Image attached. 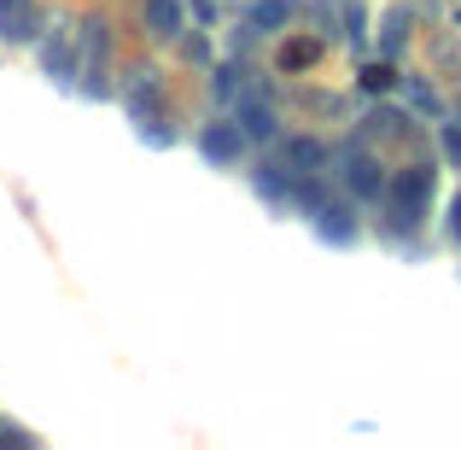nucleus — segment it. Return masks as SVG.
<instances>
[{
    "instance_id": "nucleus-3",
    "label": "nucleus",
    "mask_w": 461,
    "mask_h": 450,
    "mask_svg": "<svg viewBox=\"0 0 461 450\" xmlns=\"http://www.w3.org/2000/svg\"><path fill=\"white\" fill-rule=\"evenodd\" d=\"M345 188H350V199H385V170H380V158L374 152H362V147H350L345 152Z\"/></svg>"
},
{
    "instance_id": "nucleus-1",
    "label": "nucleus",
    "mask_w": 461,
    "mask_h": 450,
    "mask_svg": "<svg viewBox=\"0 0 461 450\" xmlns=\"http://www.w3.org/2000/svg\"><path fill=\"white\" fill-rule=\"evenodd\" d=\"M432 193H438V170L432 164H409V170H397V176H385V199H392V216L403 228L427 223Z\"/></svg>"
},
{
    "instance_id": "nucleus-2",
    "label": "nucleus",
    "mask_w": 461,
    "mask_h": 450,
    "mask_svg": "<svg viewBox=\"0 0 461 450\" xmlns=\"http://www.w3.org/2000/svg\"><path fill=\"white\" fill-rule=\"evenodd\" d=\"M193 147H199V158L204 164H216V170H234L240 158H246V129L234 124V117H216V124H204L199 129V141H193Z\"/></svg>"
},
{
    "instance_id": "nucleus-13",
    "label": "nucleus",
    "mask_w": 461,
    "mask_h": 450,
    "mask_svg": "<svg viewBox=\"0 0 461 450\" xmlns=\"http://www.w3.org/2000/svg\"><path fill=\"white\" fill-rule=\"evenodd\" d=\"M315 53H321L315 41H293V47L281 53V70H304V65H315Z\"/></svg>"
},
{
    "instance_id": "nucleus-19",
    "label": "nucleus",
    "mask_w": 461,
    "mask_h": 450,
    "mask_svg": "<svg viewBox=\"0 0 461 450\" xmlns=\"http://www.w3.org/2000/svg\"><path fill=\"white\" fill-rule=\"evenodd\" d=\"M181 47H187V59H199V65H204V59H211V47H204V35H187V41H181Z\"/></svg>"
},
{
    "instance_id": "nucleus-16",
    "label": "nucleus",
    "mask_w": 461,
    "mask_h": 450,
    "mask_svg": "<svg viewBox=\"0 0 461 450\" xmlns=\"http://www.w3.org/2000/svg\"><path fill=\"white\" fill-rule=\"evenodd\" d=\"M234 77H240L234 65H216V82H211V94H216V100H234Z\"/></svg>"
},
{
    "instance_id": "nucleus-9",
    "label": "nucleus",
    "mask_w": 461,
    "mask_h": 450,
    "mask_svg": "<svg viewBox=\"0 0 461 450\" xmlns=\"http://www.w3.org/2000/svg\"><path fill=\"white\" fill-rule=\"evenodd\" d=\"M293 18H298L293 0H258V6L246 12V30H251V35H275V30H286Z\"/></svg>"
},
{
    "instance_id": "nucleus-15",
    "label": "nucleus",
    "mask_w": 461,
    "mask_h": 450,
    "mask_svg": "<svg viewBox=\"0 0 461 450\" xmlns=\"http://www.w3.org/2000/svg\"><path fill=\"white\" fill-rule=\"evenodd\" d=\"M438 147H444V158L461 170V124H444V129H438Z\"/></svg>"
},
{
    "instance_id": "nucleus-10",
    "label": "nucleus",
    "mask_w": 461,
    "mask_h": 450,
    "mask_svg": "<svg viewBox=\"0 0 461 450\" xmlns=\"http://www.w3.org/2000/svg\"><path fill=\"white\" fill-rule=\"evenodd\" d=\"M281 158H286V170H298V176H315V170L327 164V147H321L315 135H293V141L281 147Z\"/></svg>"
},
{
    "instance_id": "nucleus-6",
    "label": "nucleus",
    "mask_w": 461,
    "mask_h": 450,
    "mask_svg": "<svg viewBox=\"0 0 461 450\" xmlns=\"http://www.w3.org/2000/svg\"><path fill=\"white\" fill-rule=\"evenodd\" d=\"M234 124L246 129V141H275V135H281V117H275V106H269V100H258V94H240Z\"/></svg>"
},
{
    "instance_id": "nucleus-11",
    "label": "nucleus",
    "mask_w": 461,
    "mask_h": 450,
    "mask_svg": "<svg viewBox=\"0 0 461 450\" xmlns=\"http://www.w3.org/2000/svg\"><path fill=\"white\" fill-rule=\"evenodd\" d=\"M147 30L152 35H181V0H147Z\"/></svg>"
},
{
    "instance_id": "nucleus-17",
    "label": "nucleus",
    "mask_w": 461,
    "mask_h": 450,
    "mask_svg": "<svg viewBox=\"0 0 461 450\" xmlns=\"http://www.w3.org/2000/svg\"><path fill=\"white\" fill-rule=\"evenodd\" d=\"M409 100H415L420 112H432V117H438V94H432L427 82H409Z\"/></svg>"
},
{
    "instance_id": "nucleus-8",
    "label": "nucleus",
    "mask_w": 461,
    "mask_h": 450,
    "mask_svg": "<svg viewBox=\"0 0 461 450\" xmlns=\"http://www.w3.org/2000/svg\"><path fill=\"white\" fill-rule=\"evenodd\" d=\"M41 23H47V6H41V0H30V6H18V12L0 18V41H35Z\"/></svg>"
},
{
    "instance_id": "nucleus-14",
    "label": "nucleus",
    "mask_w": 461,
    "mask_h": 450,
    "mask_svg": "<svg viewBox=\"0 0 461 450\" xmlns=\"http://www.w3.org/2000/svg\"><path fill=\"white\" fill-rule=\"evenodd\" d=\"M392 65H362V88H368V94H385V88H392Z\"/></svg>"
},
{
    "instance_id": "nucleus-21",
    "label": "nucleus",
    "mask_w": 461,
    "mask_h": 450,
    "mask_svg": "<svg viewBox=\"0 0 461 450\" xmlns=\"http://www.w3.org/2000/svg\"><path fill=\"white\" fill-rule=\"evenodd\" d=\"M18 6H30V0H0V18H6V12H18Z\"/></svg>"
},
{
    "instance_id": "nucleus-4",
    "label": "nucleus",
    "mask_w": 461,
    "mask_h": 450,
    "mask_svg": "<svg viewBox=\"0 0 461 450\" xmlns=\"http://www.w3.org/2000/svg\"><path fill=\"white\" fill-rule=\"evenodd\" d=\"M310 223H315V234L327 240V246H357V211H350L345 199H321V211H310Z\"/></svg>"
},
{
    "instance_id": "nucleus-18",
    "label": "nucleus",
    "mask_w": 461,
    "mask_h": 450,
    "mask_svg": "<svg viewBox=\"0 0 461 450\" xmlns=\"http://www.w3.org/2000/svg\"><path fill=\"white\" fill-rule=\"evenodd\" d=\"M187 12H193L199 23H211V18H216V0H187Z\"/></svg>"
},
{
    "instance_id": "nucleus-5",
    "label": "nucleus",
    "mask_w": 461,
    "mask_h": 450,
    "mask_svg": "<svg viewBox=\"0 0 461 450\" xmlns=\"http://www.w3.org/2000/svg\"><path fill=\"white\" fill-rule=\"evenodd\" d=\"M41 70L53 82H65V88H77V35L70 30H53L41 41Z\"/></svg>"
},
{
    "instance_id": "nucleus-7",
    "label": "nucleus",
    "mask_w": 461,
    "mask_h": 450,
    "mask_svg": "<svg viewBox=\"0 0 461 450\" xmlns=\"http://www.w3.org/2000/svg\"><path fill=\"white\" fill-rule=\"evenodd\" d=\"M293 181H298V170H286V164H258L251 170V188H258L269 205H293Z\"/></svg>"
},
{
    "instance_id": "nucleus-20",
    "label": "nucleus",
    "mask_w": 461,
    "mask_h": 450,
    "mask_svg": "<svg viewBox=\"0 0 461 450\" xmlns=\"http://www.w3.org/2000/svg\"><path fill=\"white\" fill-rule=\"evenodd\" d=\"M450 240H461V193L450 199Z\"/></svg>"
},
{
    "instance_id": "nucleus-12",
    "label": "nucleus",
    "mask_w": 461,
    "mask_h": 450,
    "mask_svg": "<svg viewBox=\"0 0 461 450\" xmlns=\"http://www.w3.org/2000/svg\"><path fill=\"white\" fill-rule=\"evenodd\" d=\"M403 41H409V12L397 6V12H385V35H380L385 59H392V53H397V47H403Z\"/></svg>"
}]
</instances>
